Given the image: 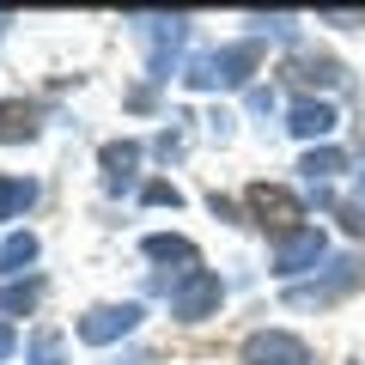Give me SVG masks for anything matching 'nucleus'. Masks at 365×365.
I'll use <instances>...</instances> for the list:
<instances>
[{"instance_id": "nucleus-9", "label": "nucleus", "mask_w": 365, "mask_h": 365, "mask_svg": "<svg viewBox=\"0 0 365 365\" xmlns=\"http://www.w3.org/2000/svg\"><path fill=\"white\" fill-rule=\"evenodd\" d=\"M287 128L299 134V140H329V134H335V104H323V98H299V104L287 110Z\"/></svg>"}, {"instance_id": "nucleus-22", "label": "nucleus", "mask_w": 365, "mask_h": 365, "mask_svg": "<svg viewBox=\"0 0 365 365\" xmlns=\"http://www.w3.org/2000/svg\"><path fill=\"white\" fill-rule=\"evenodd\" d=\"M13 347H19V335H13L6 323H0V359H13Z\"/></svg>"}, {"instance_id": "nucleus-21", "label": "nucleus", "mask_w": 365, "mask_h": 365, "mask_svg": "<svg viewBox=\"0 0 365 365\" xmlns=\"http://www.w3.org/2000/svg\"><path fill=\"white\" fill-rule=\"evenodd\" d=\"M274 104H280L274 86H250V110H256V116H274Z\"/></svg>"}, {"instance_id": "nucleus-13", "label": "nucleus", "mask_w": 365, "mask_h": 365, "mask_svg": "<svg viewBox=\"0 0 365 365\" xmlns=\"http://www.w3.org/2000/svg\"><path fill=\"white\" fill-rule=\"evenodd\" d=\"M299 170L317 182V189H323V182H335L341 170H347V153H341V146H311V153L299 158Z\"/></svg>"}, {"instance_id": "nucleus-19", "label": "nucleus", "mask_w": 365, "mask_h": 365, "mask_svg": "<svg viewBox=\"0 0 365 365\" xmlns=\"http://www.w3.org/2000/svg\"><path fill=\"white\" fill-rule=\"evenodd\" d=\"M140 201H153V207H177V189H170V182H146V189H140Z\"/></svg>"}, {"instance_id": "nucleus-12", "label": "nucleus", "mask_w": 365, "mask_h": 365, "mask_svg": "<svg viewBox=\"0 0 365 365\" xmlns=\"http://www.w3.org/2000/svg\"><path fill=\"white\" fill-rule=\"evenodd\" d=\"M37 104H25V98H6L0 104V146H13V140H37Z\"/></svg>"}, {"instance_id": "nucleus-4", "label": "nucleus", "mask_w": 365, "mask_h": 365, "mask_svg": "<svg viewBox=\"0 0 365 365\" xmlns=\"http://www.w3.org/2000/svg\"><path fill=\"white\" fill-rule=\"evenodd\" d=\"M244 207H250V220H256V225H268L274 237L299 232V220H304V201L292 195V189H280V182H250Z\"/></svg>"}, {"instance_id": "nucleus-20", "label": "nucleus", "mask_w": 365, "mask_h": 365, "mask_svg": "<svg viewBox=\"0 0 365 365\" xmlns=\"http://www.w3.org/2000/svg\"><path fill=\"white\" fill-rule=\"evenodd\" d=\"M250 25L274 31V37H292V31H299V19H292V13H274V19H250Z\"/></svg>"}, {"instance_id": "nucleus-8", "label": "nucleus", "mask_w": 365, "mask_h": 365, "mask_svg": "<svg viewBox=\"0 0 365 365\" xmlns=\"http://www.w3.org/2000/svg\"><path fill=\"white\" fill-rule=\"evenodd\" d=\"M244 365H311V347L287 329H256L244 341Z\"/></svg>"}, {"instance_id": "nucleus-14", "label": "nucleus", "mask_w": 365, "mask_h": 365, "mask_svg": "<svg viewBox=\"0 0 365 365\" xmlns=\"http://www.w3.org/2000/svg\"><path fill=\"white\" fill-rule=\"evenodd\" d=\"M25 207H37V182L31 177H0V220H19Z\"/></svg>"}, {"instance_id": "nucleus-15", "label": "nucleus", "mask_w": 365, "mask_h": 365, "mask_svg": "<svg viewBox=\"0 0 365 365\" xmlns=\"http://www.w3.org/2000/svg\"><path fill=\"white\" fill-rule=\"evenodd\" d=\"M31 262H37V237L31 232H13L6 244H0V274H25Z\"/></svg>"}, {"instance_id": "nucleus-10", "label": "nucleus", "mask_w": 365, "mask_h": 365, "mask_svg": "<svg viewBox=\"0 0 365 365\" xmlns=\"http://www.w3.org/2000/svg\"><path fill=\"white\" fill-rule=\"evenodd\" d=\"M98 158H104V189H110V195L134 189V165H140V146H134V140H110Z\"/></svg>"}, {"instance_id": "nucleus-2", "label": "nucleus", "mask_w": 365, "mask_h": 365, "mask_svg": "<svg viewBox=\"0 0 365 365\" xmlns=\"http://www.w3.org/2000/svg\"><path fill=\"white\" fill-rule=\"evenodd\" d=\"M128 25L146 37V67H153V79H170V67H177L182 43H189V19H153V13H134Z\"/></svg>"}, {"instance_id": "nucleus-1", "label": "nucleus", "mask_w": 365, "mask_h": 365, "mask_svg": "<svg viewBox=\"0 0 365 365\" xmlns=\"http://www.w3.org/2000/svg\"><path fill=\"white\" fill-rule=\"evenodd\" d=\"M262 67V43L244 37V43H225L213 55H195L189 61V91H232V86H250V73Z\"/></svg>"}, {"instance_id": "nucleus-5", "label": "nucleus", "mask_w": 365, "mask_h": 365, "mask_svg": "<svg viewBox=\"0 0 365 365\" xmlns=\"http://www.w3.org/2000/svg\"><path fill=\"white\" fill-rule=\"evenodd\" d=\"M359 280H365V262L359 256H335L323 280H311V287H287V304H299V311H304V304H335V299H347Z\"/></svg>"}, {"instance_id": "nucleus-16", "label": "nucleus", "mask_w": 365, "mask_h": 365, "mask_svg": "<svg viewBox=\"0 0 365 365\" xmlns=\"http://www.w3.org/2000/svg\"><path fill=\"white\" fill-rule=\"evenodd\" d=\"M25 365H67V347L55 329H37V335L25 341Z\"/></svg>"}, {"instance_id": "nucleus-6", "label": "nucleus", "mask_w": 365, "mask_h": 365, "mask_svg": "<svg viewBox=\"0 0 365 365\" xmlns=\"http://www.w3.org/2000/svg\"><path fill=\"white\" fill-rule=\"evenodd\" d=\"M140 304H91L86 317H79V341H86V347H110V341H122V335H134V329H140Z\"/></svg>"}, {"instance_id": "nucleus-11", "label": "nucleus", "mask_w": 365, "mask_h": 365, "mask_svg": "<svg viewBox=\"0 0 365 365\" xmlns=\"http://www.w3.org/2000/svg\"><path fill=\"white\" fill-rule=\"evenodd\" d=\"M140 250H146L153 262H177L182 274H195V268H201V250L189 244V237H177V232H153V237H140Z\"/></svg>"}, {"instance_id": "nucleus-17", "label": "nucleus", "mask_w": 365, "mask_h": 365, "mask_svg": "<svg viewBox=\"0 0 365 365\" xmlns=\"http://www.w3.org/2000/svg\"><path fill=\"white\" fill-rule=\"evenodd\" d=\"M37 299H43V280H6V287H0V311H6V317L31 311Z\"/></svg>"}, {"instance_id": "nucleus-3", "label": "nucleus", "mask_w": 365, "mask_h": 365, "mask_svg": "<svg viewBox=\"0 0 365 365\" xmlns=\"http://www.w3.org/2000/svg\"><path fill=\"white\" fill-rule=\"evenodd\" d=\"M165 292H170V317H177V323H201V317H213V311H220V299H225L220 274H207V268L177 274Z\"/></svg>"}, {"instance_id": "nucleus-18", "label": "nucleus", "mask_w": 365, "mask_h": 365, "mask_svg": "<svg viewBox=\"0 0 365 365\" xmlns=\"http://www.w3.org/2000/svg\"><path fill=\"white\" fill-rule=\"evenodd\" d=\"M292 67H299V79H311V86H341V79H347L341 61H329V55H299Z\"/></svg>"}, {"instance_id": "nucleus-7", "label": "nucleus", "mask_w": 365, "mask_h": 365, "mask_svg": "<svg viewBox=\"0 0 365 365\" xmlns=\"http://www.w3.org/2000/svg\"><path fill=\"white\" fill-rule=\"evenodd\" d=\"M323 256H329V237L317 232V225H299V232L274 237V274H280V280H292V274L317 268Z\"/></svg>"}]
</instances>
